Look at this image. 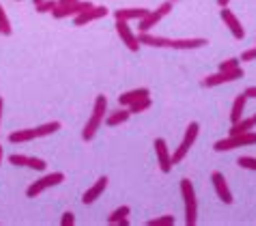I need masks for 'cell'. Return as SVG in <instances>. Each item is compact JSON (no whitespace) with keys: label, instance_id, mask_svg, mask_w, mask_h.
<instances>
[{"label":"cell","instance_id":"4","mask_svg":"<svg viewBox=\"0 0 256 226\" xmlns=\"http://www.w3.org/2000/svg\"><path fill=\"white\" fill-rule=\"evenodd\" d=\"M198 134H200V125H198V123H190L188 130H186V136H183V140H181V144L176 146V151L172 153V166L181 164V162L188 158L190 149L194 146V142L198 140Z\"/></svg>","mask_w":256,"mask_h":226},{"label":"cell","instance_id":"31","mask_svg":"<svg viewBox=\"0 0 256 226\" xmlns=\"http://www.w3.org/2000/svg\"><path fill=\"white\" fill-rule=\"evenodd\" d=\"M28 160H30V158H28V155H22V153H16V155H11V158H9L11 164H13V166H18V168L28 166Z\"/></svg>","mask_w":256,"mask_h":226},{"label":"cell","instance_id":"23","mask_svg":"<svg viewBox=\"0 0 256 226\" xmlns=\"http://www.w3.org/2000/svg\"><path fill=\"white\" fill-rule=\"evenodd\" d=\"M60 123L58 121H52V123H46V125H39V127H34V136L37 138H46V136H52V134H56L60 130Z\"/></svg>","mask_w":256,"mask_h":226},{"label":"cell","instance_id":"1","mask_svg":"<svg viewBox=\"0 0 256 226\" xmlns=\"http://www.w3.org/2000/svg\"><path fill=\"white\" fill-rule=\"evenodd\" d=\"M106 114H108V97L97 95L95 106H93V114H90V118L86 121V125H84V130H82V138L86 140V142H90V140L97 136V132L102 130V125L106 121Z\"/></svg>","mask_w":256,"mask_h":226},{"label":"cell","instance_id":"32","mask_svg":"<svg viewBox=\"0 0 256 226\" xmlns=\"http://www.w3.org/2000/svg\"><path fill=\"white\" fill-rule=\"evenodd\" d=\"M241 62H254L256 60V48H250V50H246L244 54H241Z\"/></svg>","mask_w":256,"mask_h":226},{"label":"cell","instance_id":"3","mask_svg":"<svg viewBox=\"0 0 256 226\" xmlns=\"http://www.w3.org/2000/svg\"><path fill=\"white\" fill-rule=\"evenodd\" d=\"M256 144V132H246V134H239V136H228L224 140H218L216 142V149L218 153H224V151H232V149H244V146H252Z\"/></svg>","mask_w":256,"mask_h":226},{"label":"cell","instance_id":"34","mask_svg":"<svg viewBox=\"0 0 256 226\" xmlns=\"http://www.w3.org/2000/svg\"><path fill=\"white\" fill-rule=\"evenodd\" d=\"M244 93H246L248 100H256V86H248V88L244 90Z\"/></svg>","mask_w":256,"mask_h":226},{"label":"cell","instance_id":"35","mask_svg":"<svg viewBox=\"0 0 256 226\" xmlns=\"http://www.w3.org/2000/svg\"><path fill=\"white\" fill-rule=\"evenodd\" d=\"M58 2V6H65V4H74V2H78V0H56Z\"/></svg>","mask_w":256,"mask_h":226},{"label":"cell","instance_id":"39","mask_svg":"<svg viewBox=\"0 0 256 226\" xmlns=\"http://www.w3.org/2000/svg\"><path fill=\"white\" fill-rule=\"evenodd\" d=\"M32 2H34V4H39V2H44V0H32Z\"/></svg>","mask_w":256,"mask_h":226},{"label":"cell","instance_id":"21","mask_svg":"<svg viewBox=\"0 0 256 226\" xmlns=\"http://www.w3.org/2000/svg\"><path fill=\"white\" fill-rule=\"evenodd\" d=\"M246 104H248V97H246V93H241L237 100H234L232 110H230V121H232V123H237V121H241V118H244Z\"/></svg>","mask_w":256,"mask_h":226},{"label":"cell","instance_id":"13","mask_svg":"<svg viewBox=\"0 0 256 226\" xmlns=\"http://www.w3.org/2000/svg\"><path fill=\"white\" fill-rule=\"evenodd\" d=\"M108 13H110L108 6H97V4H93L88 11H84V13H80L78 18H74V22H76V26H86V24H90V22H97V20L106 18Z\"/></svg>","mask_w":256,"mask_h":226},{"label":"cell","instance_id":"17","mask_svg":"<svg viewBox=\"0 0 256 226\" xmlns=\"http://www.w3.org/2000/svg\"><path fill=\"white\" fill-rule=\"evenodd\" d=\"M209 46L207 39L202 37H192V39H172V48L170 50H198V48Z\"/></svg>","mask_w":256,"mask_h":226},{"label":"cell","instance_id":"27","mask_svg":"<svg viewBox=\"0 0 256 226\" xmlns=\"http://www.w3.org/2000/svg\"><path fill=\"white\" fill-rule=\"evenodd\" d=\"M56 6H58V2H56V0H44V2L34 4V9H37V13H52Z\"/></svg>","mask_w":256,"mask_h":226},{"label":"cell","instance_id":"6","mask_svg":"<svg viewBox=\"0 0 256 226\" xmlns=\"http://www.w3.org/2000/svg\"><path fill=\"white\" fill-rule=\"evenodd\" d=\"M170 13H172V2H170V0H166V2H162L155 11H148L146 18L140 20V22H138V24H140L138 30H140V32H148L153 26H158L164 18H168Z\"/></svg>","mask_w":256,"mask_h":226},{"label":"cell","instance_id":"7","mask_svg":"<svg viewBox=\"0 0 256 226\" xmlns=\"http://www.w3.org/2000/svg\"><path fill=\"white\" fill-rule=\"evenodd\" d=\"M116 34H118V39H120V44H125L127 46V50L130 52H138L140 50V41H138V34L132 30V26L130 22H123V20H116Z\"/></svg>","mask_w":256,"mask_h":226},{"label":"cell","instance_id":"24","mask_svg":"<svg viewBox=\"0 0 256 226\" xmlns=\"http://www.w3.org/2000/svg\"><path fill=\"white\" fill-rule=\"evenodd\" d=\"M0 34H4V37L13 34L11 20H9V16H6V11H4V6H2V4H0Z\"/></svg>","mask_w":256,"mask_h":226},{"label":"cell","instance_id":"10","mask_svg":"<svg viewBox=\"0 0 256 226\" xmlns=\"http://www.w3.org/2000/svg\"><path fill=\"white\" fill-rule=\"evenodd\" d=\"M90 6H93V2H84V0H78V2L74 4H65V6H56V9L52 11L54 20H67V18H78L80 13L88 11Z\"/></svg>","mask_w":256,"mask_h":226},{"label":"cell","instance_id":"25","mask_svg":"<svg viewBox=\"0 0 256 226\" xmlns=\"http://www.w3.org/2000/svg\"><path fill=\"white\" fill-rule=\"evenodd\" d=\"M151 106H153V100H151V97H144V100L132 104V106H130V112H132V114H140V112L151 110Z\"/></svg>","mask_w":256,"mask_h":226},{"label":"cell","instance_id":"22","mask_svg":"<svg viewBox=\"0 0 256 226\" xmlns=\"http://www.w3.org/2000/svg\"><path fill=\"white\" fill-rule=\"evenodd\" d=\"M256 127V123H254V118H241V121H237V123H232V127H230V136H239V134H246V132H250V130H254Z\"/></svg>","mask_w":256,"mask_h":226},{"label":"cell","instance_id":"38","mask_svg":"<svg viewBox=\"0 0 256 226\" xmlns=\"http://www.w3.org/2000/svg\"><path fill=\"white\" fill-rule=\"evenodd\" d=\"M2 160H4V149H2V144H0V164H2Z\"/></svg>","mask_w":256,"mask_h":226},{"label":"cell","instance_id":"18","mask_svg":"<svg viewBox=\"0 0 256 226\" xmlns=\"http://www.w3.org/2000/svg\"><path fill=\"white\" fill-rule=\"evenodd\" d=\"M130 116H132L130 108H118L116 112H108V114H106V125H108V127L125 125L127 121H130Z\"/></svg>","mask_w":256,"mask_h":226},{"label":"cell","instance_id":"26","mask_svg":"<svg viewBox=\"0 0 256 226\" xmlns=\"http://www.w3.org/2000/svg\"><path fill=\"white\" fill-rule=\"evenodd\" d=\"M241 67V60L239 58H226L220 62V72H237Z\"/></svg>","mask_w":256,"mask_h":226},{"label":"cell","instance_id":"20","mask_svg":"<svg viewBox=\"0 0 256 226\" xmlns=\"http://www.w3.org/2000/svg\"><path fill=\"white\" fill-rule=\"evenodd\" d=\"M34 138H37L34 136V130H18V132L9 134L11 144H26V142H32Z\"/></svg>","mask_w":256,"mask_h":226},{"label":"cell","instance_id":"29","mask_svg":"<svg viewBox=\"0 0 256 226\" xmlns=\"http://www.w3.org/2000/svg\"><path fill=\"white\" fill-rule=\"evenodd\" d=\"M239 168H246V170H256V158H250V155H244V158L237 160Z\"/></svg>","mask_w":256,"mask_h":226},{"label":"cell","instance_id":"19","mask_svg":"<svg viewBox=\"0 0 256 226\" xmlns=\"http://www.w3.org/2000/svg\"><path fill=\"white\" fill-rule=\"evenodd\" d=\"M132 214V207H127V204H123V207L114 209L112 214L108 216V224H120V226H130V220H127V216Z\"/></svg>","mask_w":256,"mask_h":226},{"label":"cell","instance_id":"5","mask_svg":"<svg viewBox=\"0 0 256 226\" xmlns=\"http://www.w3.org/2000/svg\"><path fill=\"white\" fill-rule=\"evenodd\" d=\"M62 181H65V174H62V172H50V174H44L41 179H37L30 188L26 190V196H28V198H37V196H41V194L46 192V190L60 186Z\"/></svg>","mask_w":256,"mask_h":226},{"label":"cell","instance_id":"11","mask_svg":"<svg viewBox=\"0 0 256 226\" xmlns=\"http://www.w3.org/2000/svg\"><path fill=\"white\" fill-rule=\"evenodd\" d=\"M220 18H222V22H224V26H228V30H230V34L237 41H241V39H246V28L241 26V22H239V18L234 16V13L228 9V6H224L222 11H220Z\"/></svg>","mask_w":256,"mask_h":226},{"label":"cell","instance_id":"8","mask_svg":"<svg viewBox=\"0 0 256 226\" xmlns=\"http://www.w3.org/2000/svg\"><path fill=\"white\" fill-rule=\"evenodd\" d=\"M244 69H237V72H218L213 76H207L202 80V86L204 88H216V86H222V84H230L234 80H239V78H244Z\"/></svg>","mask_w":256,"mask_h":226},{"label":"cell","instance_id":"14","mask_svg":"<svg viewBox=\"0 0 256 226\" xmlns=\"http://www.w3.org/2000/svg\"><path fill=\"white\" fill-rule=\"evenodd\" d=\"M108 183H110L108 176H102V179H97V181H95V186H93V188H88L86 192H84L82 202H84V204H93L97 198H102V194L106 192Z\"/></svg>","mask_w":256,"mask_h":226},{"label":"cell","instance_id":"40","mask_svg":"<svg viewBox=\"0 0 256 226\" xmlns=\"http://www.w3.org/2000/svg\"><path fill=\"white\" fill-rule=\"evenodd\" d=\"M170 2H172V4H174V2H179V0H170Z\"/></svg>","mask_w":256,"mask_h":226},{"label":"cell","instance_id":"41","mask_svg":"<svg viewBox=\"0 0 256 226\" xmlns=\"http://www.w3.org/2000/svg\"><path fill=\"white\" fill-rule=\"evenodd\" d=\"M252 118H254V123H256V114H254V116H252Z\"/></svg>","mask_w":256,"mask_h":226},{"label":"cell","instance_id":"36","mask_svg":"<svg viewBox=\"0 0 256 226\" xmlns=\"http://www.w3.org/2000/svg\"><path fill=\"white\" fill-rule=\"evenodd\" d=\"M228 2H230V0H218V4L222 6V9H224V6H228Z\"/></svg>","mask_w":256,"mask_h":226},{"label":"cell","instance_id":"2","mask_svg":"<svg viewBox=\"0 0 256 226\" xmlns=\"http://www.w3.org/2000/svg\"><path fill=\"white\" fill-rule=\"evenodd\" d=\"M181 196L186 202V224L196 226L198 224V200H196V190L190 179H181Z\"/></svg>","mask_w":256,"mask_h":226},{"label":"cell","instance_id":"37","mask_svg":"<svg viewBox=\"0 0 256 226\" xmlns=\"http://www.w3.org/2000/svg\"><path fill=\"white\" fill-rule=\"evenodd\" d=\"M2 110H4V102H2V97H0V121H2Z\"/></svg>","mask_w":256,"mask_h":226},{"label":"cell","instance_id":"33","mask_svg":"<svg viewBox=\"0 0 256 226\" xmlns=\"http://www.w3.org/2000/svg\"><path fill=\"white\" fill-rule=\"evenodd\" d=\"M60 224H62V226H74V224H76V216L71 214V211H67V214H62Z\"/></svg>","mask_w":256,"mask_h":226},{"label":"cell","instance_id":"9","mask_svg":"<svg viewBox=\"0 0 256 226\" xmlns=\"http://www.w3.org/2000/svg\"><path fill=\"white\" fill-rule=\"evenodd\" d=\"M155 158H158V164H160V170L164 174H168L170 170H172V153H170L168 149V142L164 138H155Z\"/></svg>","mask_w":256,"mask_h":226},{"label":"cell","instance_id":"15","mask_svg":"<svg viewBox=\"0 0 256 226\" xmlns=\"http://www.w3.org/2000/svg\"><path fill=\"white\" fill-rule=\"evenodd\" d=\"M148 11L151 9H144V6H132V9H116L114 11V20H123V22H134V20H140L148 16Z\"/></svg>","mask_w":256,"mask_h":226},{"label":"cell","instance_id":"30","mask_svg":"<svg viewBox=\"0 0 256 226\" xmlns=\"http://www.w3.org/2000/svg\"><path fill=\"white\" fill-rule=\"evenodd\" d=\"M28 168L44 172L46 168H48V162H46V160H41V158H30V160H28Z\"/></svg>","mask_w":256,"mask_h":226},{"label":"cell","instance_id":"28","mask_svg":"<svg viewBox=\"0 0 256 226\" xmlns=\"http://www.w3.org/2000/svg\"><path fill=\"white\" fill-rule=\"evenodd\" d=\"M174 216H162L155 220H148V226H174Z\"/></svg>","mask_w":256,"mask_h":226},{"label":"cell","instance_id":"12","mask_svg":"<svg viewBox=\"0 0 256 226\" xmlns=\"http://www.w3.org/2000/svg\"><path fill=\"white\" fill-rule=\"evenodd\" d=\"M211 183H213V188H216V194H218V198L222 200L224 204H232V192H230V188H228V183H226L224 179V174L222 172H213L211 174Z\"/></svg>","mask_w":256,"mask_h":226},{"label":"cell","instance_id":"16","mask_svg":"<svg viewBox=\"0 0 256 226\" xmlns=\"http://www.w3.org/2000/svg\"><path fill=\"white\" fill-rule=\"evenodd\" d=\"M144 97H151V90L148 88H134V90H127L118 97V106L120 108H130L132 104H136L140 100H144Z\"/></svg>","mask_w":256,"mask_h":226}]
</instances>
